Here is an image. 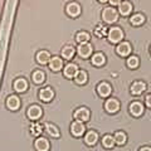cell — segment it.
<instances>
[{
	"instance_id": "6da1fadb",
	"label": "cell",
	"mask_w": 151,
	"mask_h": 151,
	"mask_svg": "<svg viewBox=\"0 0 151 151\" xmlns=\"http://www.w3.org/2000/svg\"><path fill=\"white\" fill-rule=\"evenodd\" d=\"M101 17H102V20L105 24L108 25H112L119 20V12L115 6H106L102 9V13H101Z\"/></svg>"
},
{
	"instance_id": "7a4b0ae2",
	"label": "cell",
	"mask_w": 151,
	"mask_h": 151,
	"mask_svg": "<svg viewBox=\"0 0 151 151\" xmlns=\"http://www.w3.org/2000/svg\"><path fill=\"white\" fill-rule=\"evenodd\" d=\"M106 38H107V40L110 42V43H112V44H119L120 42L124 40L125 32L122 30V28L113 25V27H111L110 29H108Z\"/></svg>"
},
{
	"instance_id": "3957f363",
	"label": "cell",
	"mask_w": 151,
	"mask_h": 151,
	"mask_svg": "<svg viewBox=\"0 0 151 151\" xmlns=\"http://www.w3.org/2000/svg\"><path fill=\"white\" fill-rule=\"evenodd\" d=\"M81 13H82V6L78 1L67 3V5H65V14H67L69 18L76 19V18H78L79 15H81Z\"/></svg>"
},
{
	"instance_id": "277c9868",
	"label": "cell",
	"mask_w": 151,
	"mask_h": 151,
	"mask_svg": "<svg viewBox=\"0 0 151 151\" xmlns=\"http://www.w3.org/2000/svg\"><path fill=\"white\" fill-rule=\"evenodd\" d=\"M103 107H105V111L107 113H110V115H115V113H117L120 111L121 103H120V101L117 100V98L110 97V98H107V100H106Z\"/></svg>"
},
{
	"instance_id": "5b68a950",
	"label": "cell",
	"mask_w": 151,
	"mask_h": 151,
	"mask_svg": "<svg viewBox=\"0 0 151 151\" xmlns=\"http://www.w3.org/2000/svg\"><path fill=\"white\" fill-rule=\"evenodd\" d=\"M73 119L81 122H88L91 120V111L88 110L87 107H78L76 108L73 112Z\"/></svg>"
},
{
	"instance_id": "8992f818",
	"label": "cell",
	"mask_w": 151,
	"mask_h": 151,
	"mask_svg": "<svg viewBox=\"0 0 151 151\" xmlns=\"http://www.w3.org/2000/svg\"><path fill=\"white\" fill-rule=\"evenodd\" d=\"M76 52H77V54L79 55V58L88 59V58H91V55L93 54V47L89 43H83L77 47Z\"/></svg>"
},
{
	"instance_id": "52a82bcc",
	"label": "cell",
	"mask_w": 151,
	"mask_h": 151,
	"mask_svg": "<svg viewBox=\"0 0 151 151\" xmlns=\"http://www.w3.org/2000/svg\"><path fill=\"white\" fill-rule=\"evenodd\" d=\"M54 96H55V93H54V89L52 87H43V88L39 89V92H38L39 100L42 102H45V103L53 101Z\"/></svg>"
},
{
	"instance_id": "ba28073f",
	"label": "cell",
	"mask_w": 151,
	"mask_h": 151,
	"mask_svg": "<svg viewBox=\"0 0 151 151\" xmlns=\"http://www.w3.org/2000/svg\"><path fill=\"white\" fill-rule=\"evenodd\" d=\"M96 92H97V94L100 97L108 98L111 96V93H112V86L108 82H106V81L100 82L97 84V87H96Z\"/></svg>"
},
{
	"instance_id": "9c48e42d",
	"label": "cell",
	"mask_w": 151,
	"mask_h": 151,
	"mask_svg": "<svg viewBox=\"0 0 151 151\" xmlns=\"http://www.w3.org/2000/svg\"><path fill=\"white\" fill-rule=\"evenodd\" d=\"M43 116V110L40 106L38 105H30L27 110V117L30 121H38L40 117Z\"/></svg>"
},
{
	"instance_id": "30bf717a",
	"label": "cell",
	"mask_w": 151,
	"mask_h": 151,
	"mask_svg": "<svg viewBox=\"0 0 151 151\" xmlns=\"http://www.w3.org/2000/svg\"><path fill=\"white\" fill-rule=\"evenodd\" d=\"M70 134L74 137H81L86 134V126H84L83 122L74 120L72 124H70Z\"/></svg>"
},
{
	"instance_id": "8fae6325",
	"label": "cell",
	"mask_w": 151,
	"mask_h": 151,
	"mask_svg": "<svg viewBox=\"0 0 151 151\" xmlns=\"http://www.w3.org/2000/svg\"><path fill=\"white\" fill-rule=\"evenodd\" d=\"M5 106L8 110H10V111H18L22 106V101L17 94H10L5 100Z\"/></svg>"
},
{
	"instance_id": "7c38bea8",
	"label": "cell",
	"mask_w": 151,
	"mask_h": 151,
	"mask_svg": "<svg viewBox=\"0 0 151 151\" xmlns=\"http://www.w3.org/2000/svg\"><path fill=\"white\" fill-rule=\"evenodd\" d=\"M48 67L52 72H60L64 67V63H63V58L62 57H58V55H54V57H50L49 62H48Z\"/></svg>"
},
{
	"instance_id": "4fadbf2b",
	"label": "cell",
	"mask_w": 151,
	"mask_h": 151,
	"mask_svg": "<svg viewBox=\"0 0 151 151\" xmlns=\"http://www.w3.org/2000/svg\"><path fill=\"white\" fill-rule=\"evenodd\" d=\"M28 88H29V83H28L27 79L23 78V77L17 78L15 81L13 82V89H14V91H15L17 93H19V94L27 92Z\"/></svg>"
},
{
	"instance_id": "5bb4252c",
	"label": "cell",
	"mask_w": 151,
	"mask_h": 151,
	"mask_svg": "<svg viewBox=\"0 0 151 151\" xmlns=\"http://www.w3.org/2000/svg\"><path fill=\"white\" fill-rule=\"evenodd\" d=\"M129 112L134 117H141L145 112V106L140 101H134L130 103L129 106Z\"/></svg>"
},
{
	"instance_id": "9a60e30c",
	"label": "cell",
	"mask_w": 151,
	"mask_h": 151,
	"mask_svg": "<svg viewBox=\"0 0 151 151\" xmlns=\"http://www.w3.org/2000/svg\"><path fill=\"white\" fill-rule=\"evenodd\" d=\"M132 52V45L130 42H120L119 44L116 45V53L120 57H129Z\"/></svg>"
},
{
	"instance_id": "2e32d148",
	"label": "cell",
	"mask_w": 151,
	"mask_h": 151,
	"mask_svg": "<svg viewBox=\"0 0 151 151\" xmlns=\"http://www.w3.org/2000/svg\"><path fill=\"white\" fill-rule=\"evenodd\" d=\"M132 9H134V5H132L131 1H129V0H122L121 4L117 6V12H119V15H121V17H129L132 13Z\"/></svg>"
},
{
	"instance_id": "e0dca14e",
	"label": "cell",
	"mask_w": 151,
	"mask_h": 151,
	"mask_svg": "<svg viewBox=\"0 0 151 151\" xmlns=\"http://www.w3.org/2000/svg\"><path fill=\"white\" fill-rule=\"evenodd\" d=\"M83 136H84V144L88 146H94L100 140V135L94 130H88Z\"/></svg>"
},
{
	"instance_id": "ac0fdd59",
	"label": "cell",
	"mask_w": 151,
	"mask_h": 151,
	"mask_svg": "<svg viewBox=\"0 0 151 151\" xmlns=\"http://www.w3.org/2000/svg\"><path fill=\"white\" fill-rule=\"evenodd\" d=\"M63 76L67 79H73L74 78V76L76 73L78 72V65L76 64V63H68V64H65L64 67H63Z\"/></svg>"
},
{
	"instance_id": "d6986e66",
	"label": "cell",
	"mask_w": 151,
	"mask_h": 151,
	"mask_svg": "<svg viewBox=\"0 0 151 151\" xmlns=\"http://www.w3.org/2000/svg\"><path fill=\"white\" fill-rule=\"evenodd\" d=\"M43 127H44V132L47 135H49L50 137H54V139L60 137V131H59V129L54 124L45 122V124H43Z\"/></svg>"
},
{
	"instance_id": "ffe728a7",
	"label": "cell",
	"mask_w": 151,
	"mask_h": 151,
	"mask_svg": "<svg viewBox=\"0 0 151 151\" xmlns=\"http://www.w3.org/2000/svg\"><path fill=\"white\" fill-rule=\"evenodd\" d=\"M34 149H35L37 151H49L50 144H49L48 139L42 137V136L37 137L35 141H34Z\"/></svg>"
},
{
	"instance_id": "44dd1931",
	"label": "cell",
	"mask_w": 151,
	"mask_h": 151,
	"mask_svg": "<svg viewBox=\"0 0 151 151\" xmlns=\"http://www.w3.org/2000/svg\"><path fill=\"white\" fill-rule=\"evenodd\" d=\"M91 62L94 67H103L106 64L107 59H106V55L102 53V52H96L91 55Z\"/></svg>"
},
{
	"instance_id": "7402d4cb",
	"label": "cell",
	"mask_w": 151,
	"mask_h": 151,
	"mask_svg": "<svg viewBox=\"0 0 151 151\" xmlns=\"http://www.w3.org/2000/svg\"><path fill=\"white\" fill-rule=\"evenodd\" d=\"M49 59H50V53H49L48 50L42 49V50H38V52H37V54H35V60H37L38 64L45 65V64H48Z\"/></svg>"
},
{
	"instance_id": "603a6c76",
	"label": "cell",
	"mask_w": 151,
	"mask_h": 151,
	"mask_svg": "<svg viewBox=\"0 0 151 151\" xmlns=\"http://www.w3.org/2000/svg\"><path fill=\"white\" fill-rule=\"evenodd\" d=\"M130 91L134 96H139V94L144 93L146 91V83L142 81H135L131 83V87H130Z\"/></svg>"
},
{
	"instance_id": "cb8c5ba5",
	"label": "cell",
	"mask_w": 151,
	"mask_h": 151,
	"mask_svg": "<svg viewBox=\"0 0 151 151\" xmlns=\"http://www.w3.org/2000/svg\"><path fill=\"white\" fill-rule=\"evenodd\" d=\"M73 81L76 84H78V86H83V84H86L88 81V73L84 69H78V72L76 73Z\"/></svg>"
},
{
	"instance_id": "d4e9b609",
	"label": "cell",
	"mask_w": 151,
	"mask_h": 151,
	"mask_svg": "<svg viewBox=\"0 0 151 151\" xmlns=\"http://www.w3.org/2000/svg\"><path fill=\"white\" fill-rule=\"evenodd\" d=\"M112 136H113V140H115V145H117V146H124L127 142V135H126L125 131L119 130Z\"/></svg>"
},
{
	"instance_id": "484cf974",
	"label": "cell",
	"mask_w": 151,
	"mask_h": 151,
	"mask_svg": "<svg viewBox=\"0 0 151 151\" xmlns=\"http://www.w3.org/2000/svg\"><path fill=\"white\" fill-rule=\"evenodd\" d=\"M76 54V49L73 48L72 45H64L62 50H60V55H62V58L65 59V60H72L73 57Z\"/></svg>"
},
{
	"instance_id": "4316f807",
	"label": "cell",
	"mask_w": 151,
	"mask_h": 151,
	"mask_svg": "<svg viewBox=\"0 0 151 151\" xmlns=\"http://www.w3.org/2000/svg\"><path fill=\"white\" fill-rule=\"evenodd\" d=\"M32 81L34 84H43L45 81V73L42 69H35L34 72L32 73Z\"/></svg>"
},
{
	"instance_id": "83f0119b",
	"label": "cell",
	"mask_w": 151,
	"mask_h": 151,
	"mask_svg": "<svg viewBox=\"0 0 151 151\" xmlns=\"http://www.w3.org/2000/svg\"><path fill=\"white\" fill-rule=\"evenodd\" d=\"M74 39H76V42H77L78 44L88 43V42L91 40V34H89L88 32H86V30H79V32L76 33Z\"/></svg>"
},
{
	"instance_id": "f1b7e54d",
	"label": "cell",
	"mask_w": 151,
	"mask_h": 151,
	"mask_svg": "<svg viewBox=\"0 0 151 151\" xmlns=\"http://www.w3.org/2000/svg\"><path fill=\"white\" fill-rule=\"evenodd\" d=\"M29 132L32 136H35V137H39V136L44 132V127L42 124H39V122L37 121H33V124L30 125L29 127Z\"/></svg>"
},
{
	"instance_id": "f546056e",
	"label": "cell",
	"mask_w": 151,
	"mask_h": 151,
	"mask_svg": "<svg viewBox=\"0 0 151 151\" xmlns=\"http://www.w3.org/2000/svg\"><path fill=\"white\" fill-rule=\"evenodd\" d=\"M146 22V17L142 13H136L130 18V24L134 27H141Z\"/></svg>"
},
{
	"instance_id": "4dcf8cb0",
	"label": "cell",
	"mask_w": 151,
	"mask_h": 151,
	"mask_svg": "<svg viewBox=\"0 0 151 151\" xmlns=\"http://www.w3.org/2000/svg\"><path fill=\"white\" fill-rule=\"evenodd\" d=\"M102 146L105 149H113L115 147V140H113V136L110 134H106L101 140Z\"/></svg>"
},
{
	"instance_id": "1f68e13d",
	"label": "cell",
	"mask_w": 151,
	"mask_h": 151,
	"mask_svg": "<svg viewBox=\"0 0 151 151\" xmlns=\"http://www.w3.org/2000/svg\"><path fill=\"white\" fill-rule=\"evenodd\" d=\"M126 65H127V68H129V69H136V68H139V65H140L139 57H136V55H129V58H127V60H126Z\"/></svg>"
},
{
	"instance_id": "d6a6232c",
	"label": "cell",
	"mask_w": 151,
	"mask_h": 151,
	"mask_svg": "<svg viewBox=\"0 0 151 151\" xmlns=\"http://www.w3.org/2000/svg\"><path fill=\"white\" fill-rule=\"evenodd\" d=\"M107 32H108V28L105 24H98L96 28H94V35L97 38H106Z\"/></svg>"
},
{
	"instance_id": "836d02e7",
	"label": "cell",
	"mask_w": 151,
	"mask_h": 151,
	"mask_svg": "<svg viewBox=\"0 0 151 151\" xmlns=\"http://www.w3.org/2000/svg\"><path fill=\"white\" fill-rule=\"evenodd\" d=\"M145 106L151 108V93L146 94V97H145Z\"/></svg>"
},
{
	"instance_id": "e575fe53",
	"label": "cell",
	"mask_w": 151,
	"mask_h": 151,
	"mask_svg": "<svg viewBox=\"0 0 151 151\" xmlns=\"http://www.w3.org/2000/svg\"><path fill=\"white\" fill-rule=\"evenodd\" d=\"M122 0H108V4H110L111 6H119L121 4Z\"/></svg>"
},
{
	"instance_id": "d590c367",
	"label": "cell",
	"mask_w": 151,
	"mask_h": 151,
	"mask_svg": "<svg viewBox=\"0 0 151 151\" xmlns=\"http://www.w3.org/2000/svg\"><path fill=\"white\" fill-rule=\"evenodd\" d=\"M139 151H151V147H149V146H144V147H141Z\"/></svg>"
},
{
	"instance_id": "8d00e7d4",
	"label": "cell",
	"mask_w": 151,
	"mask_h": 151,
	"mask_svg": "<svg viewBox=\"0 0 151 151\" xmlns=\"http://www.w3.org/2000/svg\"><path fill=\"white\" fill-rule=\"evenodd\" d=\"M100 4H106V3H108V0H97Z\"/></svg>"
},
{
	"instance_id": "74e56055",
	"label": "cell",
	"mask_w": 151,
	"mask_h": 151,
	"mask_svg": "<svg viewBox=\"0 0 151 151\" xmlns=\"http://www.w3.org/2000/svg\"><path fill=\"white\" fill-rule=\"evenodd\" d=\"M150 53H151V47H150Z\"/></svg>"
}]
</instances>
